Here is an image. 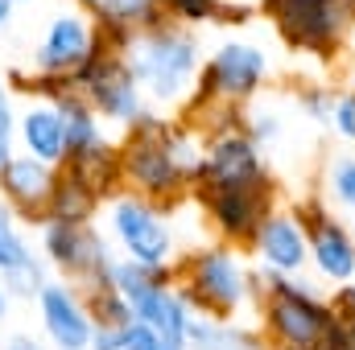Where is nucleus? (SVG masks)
Segmentation results:
<instances>
[{
    "label": "nucleus",
    "mask_w": 355,
    "mask_h": 350,
    "mask_svg": "<svg viewBox=\"0 0 355 350\" xmlns=\"http://www.w3.org/2000/svg\"><path fill=\"white\" fill-rule=\"evenodd\" d=\"M124 58L145 91V99L157 111H178L194 95L198 75H202V46L194 29L182 21H166L157 29L132 33L124 46Z\"/></svg>",
    "instance_id": "nucleus-1"
},
{
    "label": "nucleus",
    "mask_w": 355,
    "mask_h": 350,
    "mask_svg": "<svg viewBox=\"0 0 355 350\" xmlns=\"http://www.w3.org/2000/svg\"><path fill=\"white\" fill-rule=\"evenodd\" d=\"M178 288L186 301L219 322H232L244 305L257 301V268H248L240 248L232 243H211L194 248L186 260H178Z\"/></svg>",
    "instance_id": "nucleus-2"
},
{
    "label": "nucleus",
    "mask_w": 355,
    "mask_h": 350,
    "mask_svg": "<svg viewBox=\"0 0 355 350\" xmlns=\"http://www.w3.org/2000/svg\"><path fill=\"white\" fill-rule=\"evenodd\" d=\"M120 169H124V190H137L153 202L178 206L190 198V177L170 153V116L149 111L120 136Z\"/></svg>",
    "instance_id": "nucleus-3"
},
{
    "label": "nucleus",
    "mask_w": 355,
    "mask_h": 350,
    "mask_svg": "<svg viewBox=\"0 0 355 350\" xmlns=\"http://www.w3.org/2000/svg\"><path fill=\"white\" fill-rule=\"evenodd\" d=\"M257 12L277 29L285 46L310 58H335L355 29V0H261Z\"/></svg>",
    "instance_id": "nucleus-4"
},
{
    "label": "nucleus",
    "mask_w": 355,
    "mask_h": 350,
    "mask_svg": "<svg viewBox=\"0 0 355 350\" xmlns=\"http://www.w3.org/2000/svg\"><path fill=\"white\" fill-rule=\"evenodd\" d=\"M107 235L120 248V256H128V260L174 264L178 256L174 206L153 202L137 190H120L107 202Z\"/></svg>",
    "instance_id": "nucleus-5"
},
{
    "label": "nucleus",
    "mask_w": 355,
    "mask_h": 350,
    "mask_svg": "<svg viewBox=\"0 0 355 350\" xmlns=\"http://www.w3.org/2000/svg\"><path fill=\"white\" fill-rule=\"evenodd\" d=\"M37 243H42V256L50 260V268L58 276H67L75 288H103L112 284V268H116V252L112 243L103 239L99 227H75V223H42L37 227Z\"/></svg>",
    "instance_id": "nucleus-6"
},
{
    "label": "nucleus",
    "mask_w": 355,
    "mask_h": 350,
    "mask_svg": "<svg viewBox=\"0 0 355 350\" xmlns=\"http://www.w3.org/2000/svg\"><path fill=\"white\" fill-rule=\"evenodd\" d=\"M202 210L215 235L240 252H252V239L265 223V214L277 206V181L261 185H194L190 194Z\"/></svg>",
    "instance_id": "nucleus-7"
},
{
    "label": "nucleus",
    "mask_w": 355,
    "mask_h": 350,
    "mask_svg": "<svg viewBox=\"0 0 355 350\" xmlns=\"http://www.w3.org/2000/svg\"><path fill=\"white\" fill-rule=\"evenodd\" d=\"M268 79V54L257 42H223L198 75V87L190 99H223L248 107Z\"/></svg>",
    "instance_id": "nucleus-8"
},
{
    "label": "nucleus",
    "mask_w": 355,
    "mask_h": 350,
    "mask_svg": "<svg viewBox=\"0 0 355 350\" xmlns=\"http://www.w3.org/2000/svg\"><path fill=\"white\" fill-rule=\"evenodd\" d=\"M293 214L302 219L306 227V239H310V268L318 272L322 284H347L355 280V239L352 231L327 210L322 198H306L293 206Z\"/></svg>",
    "instance_id": "nucleus-9"
},
{
    "label": "nucleus",
    "mask_w": 355,
    "mask_h": 350,
    "mask_svg": "<svg viewBox=\"0 0 355 350\" xmlns=\"http://www.w3.org/2000/svg\"><path fill=\"white\" fill-rule=\"evenodd\" d=\"M261 181H272V174H268L265 157H261V145L248 136L244 124L207 136L202 174H198L194 185H261Z\"/></svg>",
    "instance_id": "nucleus-10"
},
{
    "label": "nucleus",
    "mask_w": 355,
    "mask_h": 350,
    "mask_svg": "<svg viewBox=\"0 0 355 350\" xmlns=\"http://www.w3.org/2000/svg\"><path fill=\"white\" fill-rule=\"evenodd\" d=\"M62 165H50L25 149H17L4 165H0V198L12 206V214L29 227L50 223V194L58 181Z\"/></svg>",
    "instance_id": "nucleus-11"
},
{
    "label": "nucleus",
    "mask_w": 355,
    "mask_h": 350,
    "mask_svg": "<svg viewBox=\"0 0 355 350\" xmlns=\"http://www.w3.org/2000/svg\"><path fill=\"white\" fill-rule=\"evenodd\" d=\"M95 42H99V29H95V17L87 8H71V12H58L33 54V71H46V75H62V79H75L95 54Z\"/></svg>",
    "instance_id": "nucleus-12"
},
{
    "label": "nucleus",
    "mask_w": 355,
    "mask_h": 350,
    "mask_svg": "<svg viewBox=\"0 0 355 350\" xmlns=\"http://www.w3.org/2000/svg\"><path fill=\"white\" fill-rule=\"evenodd\" d=\"M37 322L54 350H91V309L71 280H46L37 293Z\"/></svg>",
    "instance_id": "nucleus-13"
},
{
    "label": "nucleus",
    "mask_w": 355,
    "mask_h": 350,
    "mask_svg": "<svg viewBox=\"0 0 355 350\" xmlns=\"http://www.w3.org/2000/svg\"><path fill=\"white\" fill-rule=\"evenodd\" d=\"M252 256L257 268H272V272H306L310 268V239L306 227L293 210L272 206L252 239Z\"/></svg>",
    "instance_id": "nucleus-14"
},
{
    "label": "nucleus",
    "mask_w": 355,
    "mask_h": 350,
    "mask_svg": "<svg viewBox=\"0 0 355 350\" xmlns=\"http://www.w3.org/2000/svg\"><path fill=\"white\" fill-rule=\"evenodd\" d=\"M17 223H21V219H17L12 206L0 198V280H4V288H8V297L37 301V293H42V284H46V268H42L33 243L21 235Z\"/></svg>",
    "instance_id": "nucleus-15"
},
{
    "label": "nucleus",
    "mask_w": 355,
    "mask_h": 350,
    "mask_svg": "<svg viewBox=\"0 0 355 350\" xmlns=\"http://www.w3.org/2000/svg\"><path fill=\"white\" fill-rule=\"evenodd\" d=\"M17 145L50 165L67 161V120L58 111V103L50 99H33L21 116H17Z\"/></svg>",
    "instance_id": "nucleus-16"
},
{
    "label": "nucleus",
    "mask_w": 355,
    "mask_h": 350,
    "mask_svg": "<svg viewBox=\"0 0 355 350\" xmlns=\"http://www.w3.org/2000/svg\"><path fill=\"white\" fill-rule=\"evenodd\" d=\"M62 169L79 177L87 190H95L103 202H112L124 190V169H120V140H99L91 149H79L62 161Z\"/></svg>",
    "instance_id": "nucleus-17"
},
{
    "label": "nucleus",
    "mask_w": 355,
    "mask_h": 350,
    "mask_svg": "<svg viewBox=\"0 0 355 350\" xmlns=\"http://www.w3.org/2000/svg\"><path fill=\"white\" fill-rule=\"evenodd\" d=\"M194 305L186 301V293L174 284H166V288H157V293H149L141 305H137V322H145V326H153L157 334H166L174 347L186 350V338H190V322H194Z\"/></svg>",
    "instance_id": "nucleus-18"
},
{
    "label": "nucleus",
    "mask_w": 355,
    "mask_h": 350,
    "mask_svg": "<svg viewBox=\"0 0 355 350\" xmlns=\"http://www.w3.org/2000/svg\"><path fill=\"white\" fill-rule=\"evenodd\" d=\"M75 4L87 8L95 25H116V29H132V33L174 21L166 0H75Z\"/></svg>",
    "instance_id": "nucleus-19"
},
{
    "label": "nucleus",
    "mask_w": 355,
    "mask_h": 350,
    "mask_svg": "<svg viewBox=\"0 0 355 350\" xmlns=\"http://www.w3.org/2000/svg\"><path fill=\"white\" fill-rule=\"evenodd\" d=\"M186 350H272V347H268L265 330H248V326H232V322L194 313Z\"/></svg>",
    "instance_id": "nucleus-20"
},
{
    "label": "nucleus",
    "mask_w": 355,
    "mask_h": 350,
    "mask_svg": "<svg viewBox=\"0 0 355 350\" xmlns=\"http://www.w3.org/2000/svg\"><path fill=\"white\" fill-rule=\"evenodd\" d=\"M99 210H103V198H99L95 190H87L71 169H58L54 194H50V219H54V223H75V227H83V223H95Z\"/></svg>",
    "instance_id": "nucleus-21"
},
{
    "label": "nucleus",
    "mask_w": 355,
    "mask_h": 350,
    "mask_svg": "<svg viewBox=\"0 0 355 350\" xmlns=\"http://www.w3.org/2000/svg\"><path fill=\"white\" fill-rule=\"evenodd\" d=\"M170 17L182 25H232V21H248L257 8L252 4H232V0H166Z\"/></svg>",
    "instance_id": "nucleus-22"
},
{
    "label": "nucleus",
    "mask_w": 355,
    "mask_h": 350,
    "mask_svg": "<svg viewBox=\"0 0 355 350\" xmlns=\"http://www.w3.org/2000/svg\"><path fill=\"white\" fill-rule=\"evenodd\" d=\"M327 202H335L339 210H347L355 214V157L352 153H339V157H331V165H327Z\"/></svg>",
    "instance_id": "nucleus-23"
},
{
    "label": "nucleus",
    "mask_w": 355,
    "mask_h": 350,
    "mask_svg": "<svg viewBox=\"0 0 355 350\" xmlns=\"http://www.w3.org/2000/svg\"><path fill=\"white\" fill-rule=\"evenodd\" d=\"M335 95L339 91H327V87H306L297 95V103H302V111L314 120V124H322V128H331V111H335Z\"/></svg>",
    "instance_id": "nucleus-24"
},
{
    "label": "nucleus",
    "mask_w": 355,
    "mask_h": 350,
    "mask_svg": "<svg viewBox=\"0 0 355 350\" xmlns=\"http://www.w3.org/2000/svg\"><path fill=\"white\" fill-rule=\"evenodd\" d=\"M331 132L339 140L355 145V91H339L335 95V111H331Z\"/></svg>",
    "instance_id": "nucleus-25"
},
{
    "label": "nucleus",
    "mask_w": 355,
    "mask_h": 350,
    "mask_svg": "<svg viewBox=\"0 0 355 350\" xmlns=\"http://www.w3.org/2000/svg\"><path fill=\"white\" fill-rule=\"evenodd\" d=\"M244 128H248V136L257 140V145H265V140H277V132H281V120L265 111V107H252V111H244Z\"/></svg>",
    "instance_id": "nucleus-26"
},
{
    "label": "nucleus",
    "mask_w": 355,
    "mask_h": 350,
    "mask_svg": "<svg viewBox=\"0 0 355 350\" xmlns=\"http://www.w3.org/2000/svg\"><path fill=\"white\" fill-rule=\"evenodd\" d=\"M124 350H182L174 347L166 334H157L153 326H145V322H132V330H128V347Z\"/></svg>",
    "instance_id": "nucleus-27"
},
{
    "label": "nucleus",
    "mask_w": 355,
    "mask_h": 350,
    "mask_svg": "<svg viewBox=\"0 0 355 350\" xmlns=\"http://www.w3.org/2000/svg\"><path fill=\"white\" fill-rule=\"evenodd\" d=\"M128 330H132V326H95L91 350H124L128 347Z\"/></svg>",
    "instance_id": "nucleus-28"
},
{
    "label": "nucleus",
    "mask_w": 355,
    "mask_h": 350,
    "mask_svg": "<svg viewBox=\"0 0 355 350\" xmlns=\"http://www.w3.org/2000/svg\"><path fill=\"white\" fill-rule=\"evenodd\" d=\"M17 111L12 107H0V165L17 153Z\"/></svg>",
    "instance_id": "nucleus-29"
},
{
    "label": "nucleus",
    "mask_w": 355,
    "mask_h": 350,
    "mask_svg": "<svg viewBox=\"0 0 355 350\" xmlns=\"http://www.w3.org/2000/svg\"><path fill=\"white\" fill-rule=\"evenodd\" d=\"M335 309H339L343 317H355V280L339 284V293H335Z\"/></svg>",
    "instance_id": "nucleus-30"
},
{
    "label": "nucleus",
    "mask_w": 355,
    "mask_h": 350,
    "mask_svg": "<svg viewBox=\"0 0 355 350\" xmlns=\"http://www.w3.org/2000/svg\"><path fill=\"white\" fill-rule=\"evenodd\" d=\"M4 350H50V347L37 342L33 334H8V338H4Z\"/></svg>",
    "instance_id": "nucleus-31"
},
{
    "label": "nucleus",
    "mask_w": 355,
    "mask_h": 350,
    "mask_svg": "<svg viewBox=\"0 0 355 350\" xmlns=\"http://www.w3.org/2000/svg\"><path fill=\"white\" fill-rule=\"evenodd\" d=\"M12 8H17V4H12V0H0V29H4V25H8V21H12Z\"/></svg>",
    "instance_id": "nucleus-32"
},
{
    "label": "nucleus",
    "mask_w": 355,
    "mask_h": 350,
    "mask_svg": "<svg viewBox=\"0 0 355 350\" xmlns=\"http://www.w3.org/2000/svg\"><path fill=\"white\" fill-rule=\"evenodd\" d=\"M8 301H12V297H8V288H4V280H0V317L8 313Z\"/></svg>",
    "instance_id": "nucleus-33"
},
{
    "label": "nucleus",
    "mask_w": 355,
    "mask_h": 350,
    "mask_svg": "<svg viewBox=\"0 0 355 350\" xmlns=\"http://www.w3.org/2000/svg\"><path fill=\"white\" fill-rule=\"evenodd\" d=\"M8 95H12V91H8V83H4V75H0V107H12Z\"/></svg>",
    "instance_id": "nucleus-34"
},
{
    "label": "nucleus",
    "mask_w": 355,
    "mask_h": 350,
    "mask_svg": "<svg viewBox=\"0 0 355 350\" xmlns=\"http://www.w3.org/2000/svg\"><path fill=\"white\" fill-rule=\"evenodd\" d=\"M272 350H297V347H272Z\"/></svg>",
    "instance_id": "nucleus-35"
},
{
    "label": "nucleus",
    "mask_w": 355,
    "mask_h": 350,
    "mask_svg": "<svg viewBox=\"0 0 355 350\" xmlns=\"http://www.w3.org/2000/svg\"><path fill=\"white\" fill-rule=\"evenodd\" d=\"M12 4H25V0H12Z\"/></svg>",
    "instance_id": "nucleus-36"
}]
</instances>
